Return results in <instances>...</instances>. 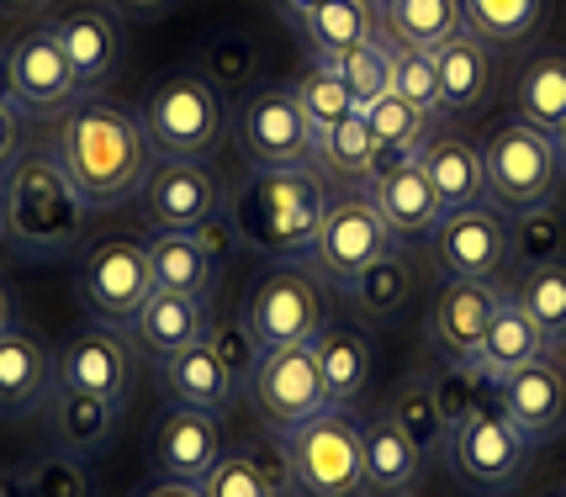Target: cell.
Segmentation results:
<instances>
[{
	"mask_svg": "<svg viewBox=\"0 0 566 497\" xmlns=\"http://www.w3.org/2000/svg\"><path fill=\"white\" fill-rule=\"evenodd\" d=\"M381 27L408 49H440L455 27H467V17H461V0H387Z\"/></svg>",
	"mask_w": 566,
	"mask_h": 497,
	"instance_id": "b9f144b4",
	"label": "cell"
},
{
	"mask_svg": "<svg viewBox=\"0 0 566 497\" xmlns=\"http://www.w3.org/2000/svg\"><path fill=\"white\" fill-rule=\"evenodd\" d=\"M53 154L91 212H112L127 197H138L148 170H154V149H148L138 112H127L123 101L106 96L74 101Z\"/></svg>",
	"mask_w": 566,
	"mask_h": 497,
	"instance_id": "6da1fadb",
	"label": "cell"
},
{
	"mask_svg": "<svg viewBox=\"0 0 566 497\" xmlns=\"http://www.w3.org/2000/svg\"><path fill=\"white\" fill-rule=\"evenodd\" d=\"M53 392V355L22 324L0 334V413H32Z\"/></svg>",
	"mask_w": 566,
	"mask_h": 497,
	"instance_id": "484cf974",
	"label": "cell"
},
{
	"mask_svg": "<svg viewBox=\"0 0 566 497\" xmlns=\"http://www.w3.org/2000/svg\"><path fill=\"white\" fill-rule=\"evenodd\" d=\"M434 53V75H440V112H471L493 85V49L471 32L455 27Z\"/></svg>",
	"mask_w": 566,
	"mask_h": 497,
	"instance_id": "4316f807",
	"label": "cell"
},
{
	"mask_svg": "<svg viewBox=\"0 0 566 497\" xmlns=\"http://www.w3.org/2000/svg\"><path fill=\"white\" fill-rule=\"evenodd\" d=\"M366 197H370V207L381 212V223L392 228L397 244L434 233V223L444 218V207H440V197H434V186H429V175H423L419 154L381 159L376 175L366 180Z\"/></svg>",
	"mask_w": 566,
	"mask_h": 497,
	"instance_id": "ac0fdd59",
	"label": "cell"
},
{
	"mask_svg": "<svg viewBox=\"0 0 566 497\" xmlns=\"http://www.w3.org/2000/svg\"><path fill=\"white\" fill-rule=\"evenodd\" d=\"M556 149H562V165H566V123L556 127Z\"/></svg>",
	"mask_w": 566,
	"mask_h": 497,
	"instance_id": "9f6ffc18",
	"label": "cell"
},
{
	"mask_svg": "<svg viewBox=\"0 0 566 497\" xmlns=\"http://www.w3.org/2000/svg\"><path fill=\"white\" fill-rule=\"evenodd\" d=\"M328 186L318 170H244L228 197V223L239 248H254L275 265H307L323 228Z\"/></svg>",
	"mask_w": 566,
	"mask_h": 497,
	"instance_id": "7a4b0ae2",
	"label": "cell"
},
{
	"mask_svg": "<svg viewBox=\"0 0 566 497\" xmlns=\"http://www.w3.org/2000/svg\"><path fill=\"white\" fill-rule=\"evenodd\" d=\"M53 32H59V43L70 53L74 101L101 96V85L117 75V64H123V27H117V17H106L96 6H80L70 17H59Z\"/></svg>",
	"mask_w": 566,
	"mask_h": 497,
	"instance_id": "44dd1931",
	"label": "cell"
},
{
	"mask_svg": "<svg viewBox=\"0 0 566 497\" xmlns=\"http://www.w3.org/2000/svg\"><path fill=\"white\" fill-rule=\"evenodd\" d=\"M0 106H22V101H17V80H11V59H6V49H0Z\"/></svg>",
	"mask_w": 566,
	"mask_h": 497,
	"instance_id": "f907efd6",
	"label": "cell"
},
{
	"mask_svg": "<svg viewBox=\"0 0 566 497\" xmlns=\"http://www.w3.org/2000/svg\"><path fill=\"white\" fill-rule=\"evenodd\" d=\"M133 497H201L197 482H175V476H154L148 487H138Z\"/></svg>",
	"mask_w": 566,
	"mask_h": 497,
	"instance_id": "681fc988",
	"label": "cell"
},
{
	"mask_svg": "<svg viewBox=\"0 0 566 497\" xmlns=\"http://www.w3.org/2000/svg\"><path fill=\"white\" fill-rule=\"evenodd\" d=\"M545 497H566V487H556V493H545Z\"/></svg>",
	"mask_w": 566,
	"mask_h": 497,
	"instance_id": "6f0895ef",
	"label": "cell"
},
{
	"mask_svg": "<svg viewBox=\"0 0 566 497\" xmlns=\"http://www.w3.org/2000/svg\"><path fill=\"white\" fill-rule=\"evenodd\" d=\"M244 70H249V49H239V43H218V49L201 59V75L212 80V85L218 80H239Z\"/></svg>",
	"mask_w": 566,
	"mask_h": 497,
	"instance_id": "7dc6e473",
	"label": "cell"
},
{
	"mask_svg": "<svg viewBox=\"0 0 566 497\" xmlns=\"http://www.w3.org/2000/svg\"><path fill=\"white\" fill-rule=\"evenodd\" d=\"M419 165L434 186L444 212H467V207H488V165H482V149L471 144L467 133L455 127H434V138L419 149Z\"/></svg>",
	"mask_w": 566,
	"mask_h": 497,
	"instance_id": "7402d4cb",
	"label": "cell"
},
{
	"mask_svg": "<svg viewBox=\"0 0 566 497\" xmlns=\"http://www.w3.org/2000/svg\"><path fill=\"white\" fill-rule=\"evenodd\" d=\"M123 11H133V17H154V11H165L170 0H117Z\"/></svg>",
	"mask_w": 566,
	"mask_h": 497,
	"instance_id": "f5cc1de1",
	"label": "cell"
},
{
	"mask_svg": "<svg viewBox=\"0 0 566 497\" xmlns=\"http://www.w3.org/2000/svg\"><path fill=\"white\" fill-rule=\"evenodd\" d=\"M387 248H397L392 228L381 223V212L370 207L366 186L360 191H334L328 207H323V228H318V244H313V271L318 281H334V286H349L355 275L376 265Z\"/></svg>",
	"mask_w": 566,
	"mask_h": 497,
	"instance_id": "30bf717a",
	"label": "cell"
},
{
	"mask_svg": "<svg viewBox=\"0 0 566 497\" xmlns=\"http://www.w3.org/2000/svg\"><path fill=\"white\" fill-rule=\"evenodd\" d=\"M376 165H381V149H376V138H370V127H366V117H360V112L323 133L318 175H334V180H345L349 191H360L370 175H376Z\"/></svg>",
	"mask_w": 566,
	"mask_h": 497,
	"instance_id": "60d3db41",
	"label": "cell"
},
{
	"mask_svg": "<svg viewBox=\"0 0 566 497\" xmlns=\"http://www.w3.org/2000/svg\"><path fill=\"white\" fill-rule=\"evenodd\" d=\"M323 0H281V11H286V17H296V22H302V17H307V11H318Z\"/></svg>",
	"mask_w": 566,
	"mask_h": 497,
	"instance_id": "db71d44e",
	"label": "cell"
},
{
	"mask_svg": "<svg viewBox=\"0 0 566 497\" xmlns=\"http://www.w3.org/2000/svg\"><path fill=\"white\" fill-rule=\"evenodd\" d=\"M148 271H154V292L212 302L222 265L197 244V233H154L148 239Z\"/></svg>",
	"mask_w": 566,
	"mask_h": 497,
	"instance_id": "f1b7e54d",
	"label": "cell"
},
{
	"mask_svg": "<svg viewBox=\"0 0 566 497\" xmlns=\"http://www.w3.org/2000/svg\"><path fill=\"white\" fill-rule=\"evenodd\" d=\"M218 461H222L218 413L170 402V408L159 413V423H154V472L175 476V482H197L201 487Z\"/></svg>",
	"mask_w": 566,
	"mask_h": 497,
	"instance_id": "d6986e66",
	"label": "cell"
},
{
	"mask_svg": "<svg viewBox=\"0 0 566 497\" xmlns=\"http://www.w3.org/2000/svg\"><path fill=\"white\" fill-rule=\"evenodd\" d=\"M233 138L249 170H318V133L292 85H260L233 112Z\"/></svg>",
	"mask_w": 566,
	"mask_h": 497,
	"instance_id": "52a82bcc",
	"label": "cell"
},
{
	"mask_svg": "<svg viewBox=\"0 0 566 497\" xmlns=\"http://www.w3.org/2000/svg\"><path fill=\"white\" fill-rule=\"evenodd\" d=\"M551 260H566V212L562 207L545 201V207L509 212V265L535 271V265H551Z\"/></svg>",
	"mask_w": 566,
	"mask_h": 497,
	"instance_id": "74e56055",
	"label": "cell"
},
{
	"mask_svg": "<svg viewBox=\"0 0 566 497\" xmlns=\"http://www.w3.org/2000/svg\"><path fill=\"white\" fill-rule=\"evenodd\" d=\"M0 497H91V476L74 455H43L22 472L0 476Z\"/></svg>",
	"mask_w": 566,
	"mask_h": 497,
	"instance_id": "7bdbcfd3",
	"label": "cell"
},
{
	"mask_svg": "<svg viewBox=\"0 0 566 497\" xmlns=\"http://www.w3.org/2000/svg\"><path fill=\"white\" fill-rule=\"evenodd\" d=\"M212 334V318H207V302L175 297V292H154L144 302V313L133 318V339L144 355L165 360V355H180V349L201 345Z\"/></svg>",
	"mask_w": 566,
	"mask_h": 497,
	"instance_id": "83f0119b",
	"label": "cell"
},
{
	"mask_svg": "<svg viewBox=\"0 0 566 497\" xmlns=\"http://www.w3.org/2000/svg\"><path fill=\"white\" fill-rule=\"evenodd\" d=\"M392 53H397L392 32H387V27H376L366 43L334 53V59H323V64H328V70L349 85L355 106H370L376 96H387V91H392Z\"/></svg>",
	"mask_w": 566,
	"mask_h": 497,
	"instance_id": "ab89813d",
	"label": "cell"
},
{
	"mask_svg": "<svg viewBox=\"0 0 566 497\" xmlns=\"http://www.w3.org/2000/svg\"><path fill=\"white\" fill-rule=\"evenodd\" d=\"M461 17L488 49H518L545 27L551 0H461Z\"/></svg>",
	"mask_w": 566,
	"mask_h": 497,
	"instance_id": "d590c367",
	"label": "cell"
},
{
	"mask_svg": "<svg viewBox=\"0 0 566 497\" xmlns=\"http://www.w3.org/2000/svg\"><path fill=\"white\" fill-rule=\"evenodd\" d=\"M53 381L127 408V392H133V349L123 345V328L96 324V328L70 334L59 345V355H53Z\"/></svg>",
	"mask_w": 566,
	"mask_h": 497,
	"instance_id": "2e32d148",
	"label": "cell"
},
{
	"mask_svg": "<svg viewBox=\"0 0 566 497\" xmlns=\"http://www.w3.org/2000/svg\"><path fill=\"white\" fill-rule=\"evenodd\" d=\"M138 123L154 159H207L228 133V106L201 70H175L144 96Z\"/></svg>",
	"mask_w": 566,
	"mask_h": 497,
	"instance_id": "277c9868",
	"label": "cell"
},
{
	"mask_svg": "<svg viewBox=\"0 0 566 497\" xmlns=\"http://www.w3.org/2000/svg\"><path fill=\"white\" fill-rule=\"evenodd\" d=\"M244 334L249 349H292L313 345L323 334V281L313 265H275L254 281L244 302Z\"/></svg>",
	"mask_w": 566,
	"mask_h": 497,
	"instance_id": "ba28073f",
	"label": "cell"
},
{
	"mask_svg": "<svg viewBox=\"0 0 566 497\" xmlns=\"http://www.w3.org/2000/svg\"><path fill=\"white\" fill-rule=\"evenodd\" d=\"M392 43H397V38H392ZM392 91L402 101L423 106V112H440V75H434V53L397 43V53H392ZM440 117H444V112H440Z\"/></svg>",
	"mask_w": 566,
	"mask_h": 497,
	"instance_id": "bcb514c9",
	"label": "cell"
},
{
	"mask_svg": "<svg viewBox=\"0 0 566 497\" xmlns=\"http://www.w3.org/2000/svg\"><path fill=\"white\" fill-rule=\"evenodd\" d=\"M154 366H159V387H165V398L180 402V408L222 413L228 402L239 398V376H233V366L222 360V349L212 345V339L180 349V355H165V360H154Z\"/></svg>",
	"mask_w": 566,
	"mask_h": 497,
	"instance_id": "603a6c76",
	"label": "cell"
},
{
	"mask_svg": "<svg viewBox=\"0 0 566 497\" xmlns=\"http://www.w3.org/2000/svg\"><path fill=\"white\" fill-rule=\"evenodd\" d=\"M541 355H551L541 339V328L530 324V313L518 307L514 286H509V297L497 302L493 324H488V339H482V349H476V366L493 376V381H503V376L524 371L530 360H541Z\"/></svg>",
	"mask_w": 566,
	"mask_h": 497,
	"instance_id": "f546056e",
	"label": "cell"
},
{
	"mask_svg": "<svg viewBox=\"0 0 566 497\" xmlns=\"http://www.w3.org/2000/svg\"><path fill=\"white\" fill-rule=\"evenodd\" d=\"M286 455H292V482L302 497H366L360 423L339 402H328L318 419L286 434Z\"/></svg>",
	"mask_w": 566,
	"mask_h": 497,
	"instance_id": "8992f818",
	"label": "cell"
},
{
	"mask_svg": "<svg viewBox=\"0 0 566 497\" xmlns=\"http://www.w3.org/2000/svg\"><path fill=\"white\" fill-rule=\"evenodd\" d=\"M345 292H349V302L366 313L370 324H392L397 313L413 302V271H408V254H402V244L387 248L376 265H366V271L355 275Z\"/></svg>",
	"mask_w": 566,
	"mask_h": 497,
	"instance_id": "e575fe53",
	"label": "cell"
},
{
	"mask_svg": "<svg viewBox=\"0 0 566 497\" xmlns=\"http://www.w3.org/2000/svg\"><path fill=\"white\" fill-rule=\"evenodd\" d=\"M313 360H318V376H323V392H328V402L349 408V402L366 392V381H370V345H366V334L323 324V334L313 339Z\"/></svg>",
	"mask_w": 566,
	"mask_h": 497,
	"instance_id": "1f68e13d",
	"label": "cell"
},
{
	"mask_svg": "<svg viewBox=\"0 0 566 497\" xmlns=\"http://www.w3.org/2000/svg\"><path fill=\"white\" fill-rule=\"evenodd\" d=\"M249 398L260 408V419L271 434H296L307 419H318L328 408V392H323L318 360H313V345H292V349H265L249 371Z\"/></svg>",
	"mask_w": 566,
	"mask_h": 497,
	"instance_id": "8fae6325",
	"label": "cell"
},
{
	"mask_svg": "<svg viewBox=\"0 0 566 497\" xmlns=\"http://www.w3.org/2000/svg\"><path fill=\"white\" fill-rule=\"evenodd\" d=\"M360 117H366L381 159L419 154L423 144L434 138V127H440V112H423V106H413V101H402L397 91H387V96H376L370 106H360Z\"/></svg>",
	"mask_w": 566,
	"mask_h": 497,
	"instance_id": "836d02e7",
	"label": "cell"
},
{
	"mask_svg": "<svg viewBox=\"0 0 566 497\" xmlns=\"http://www.w3.org/2000/svg\"><path fill=\"white\" fill-rule=\"evenodd\" d=\"M514 117L541 133H556L566 123V53H541L518 70Z\"/></svg>",
	"mask_w": 566,
	"mask_h": 497,
	"instance_id": "d6a6232c",
	"label": "cell"
},
{
	"mask_svg": "<svg viewBox=\"0 0 566 497\" xmlns=\"http://www.w3.org/2000/svg\"><path fill=\"white\" fill-rule=\"evenodd\" d=\"M360 455H366L370 497H408L423 482V466H429L419 445L387 413H370V423H360Z\"/></svg>",
	"mask_w": 566,
	"mask_h": 497,
	"instance_id": "d4e9b609",
	"label": "cell"
},
{
	"mask_svg": "<svg viewBox=\"0 0 566 497\" xmlns=\"http://www.w3.org/2000/svg\"><path fill=\"white\" fill-rule=\"evenodd\" d=\"M429 244L444 281H497V271L509 265V212H497L493 201L444 212Z\"/></svg>",
	"mask_w": 566,
	"mask_h": 497,
	"instance_id": "5bb4252c",
	"label": "cell"
},
{
	"mask_svg": "<svg viewBox=\"0 0 566 497\" xmlns=\"http://www.w3.org/2000/svg\"><path fill=\"white\" fill-rule=\"evenodd\" d=\"M201 497H286V493L249 461L244 450H222V461L201 482Z\"/></svg>",
	"mask_w": 566,
	"mask_h": 497,
	"instance_id": "f6af8a7d",
	"label": "cell"
},
{
	"mask_svg": "<svg viewBox=\"0 0 566 497\" xmlns=\"http://www.w3.org/2000/svg\"><path fill=\"white\" fill-rule=\"evenodd\" d=\"M11 80H17V101H22V112H59V106H70L74 101V70H70V53L59 43V32L49 27H32L22 32L11 49Z\"/></svg>",
	"mask_w": 566,
	"mask_h": 497,
	"instance_id": "ffe728a7",
	"label": "cell"
},
{
	"mask_svg": "<svg viewBox=\"0 0 566 497\" xmlns=\"http://www.w3.org/2000/svg\"><path fill=\"white\" fill-rule=\"evenodd\" d=\"M85 197L53 149H22L0 170V239L22 260H59L85 233Z\"/></svg>",
	"mask_w": 566,
	"mask_h": 497,
	"instance_id": "3957f363",
	"label": "cell"
},
{
	"mask_svg": "<svg viewBox=\"0 0 566 497\" xmlns=\"http://www.w3.org/2000/svg\"><path fill=\"white\" fill-rule=\"evenodd\" d=\"M497 408L535 450L551 445L566 429V366L556 355H541L524 371L503 376L497 381Z\"/></svg>",
	"mask_w": 566,
	"mask_h": 497,
	"instance_id": "e0dca14e",
	"label": "cell"
},
{
	"mask_svg": "<svg viewBox=\"0 0 566 497\" xmlns=\"http://www.w3.org/2000/svg\"><path fill=\"white\" fill-rule=\"evenodd\" d=\"M376 0H323L318 11H307L302 17V32H307V49L323 59H334V53L355 49V43H366L370 32H376Z\"/></svg>",
	"mask_w": 566,
	"mask_h": 497,
	"instance_id": "8d00e7d4",
	"label": "cell"
},
{
	"mask_svg": "<svg viewBox=\"0 0 566 497\" xmlns=\"http://www.w3.org/2000/svg\"><path fill=\"white\" fill-rule=\"evenodd\" d=\"M222 212V186L201 159H154L144 180L148 233H197Z\"/></svg>",
	"mask_w": 566,
	"mask_h": 497,
	"instance_id": "4fadbf2b",
	"label": "cell"
},
{
	"mask_svg": "<svg viewBox=\"0 0 566 497\" xmlns=\"http://www.w3.org/2000/svg\"><path fill=\"white\" fill-rule=\"evenodd\" d=\"M296 101H302V112H307V123H313V133H318V144H323V133L328 127H339L345 117H355L360 106H355V96H349V85L328 64H313L307 75L292 85Z\"/></svg>",
	"mask_w": 566,
	"mask_h": 497,
	"instance_id": "ee69618b",
	"label": "cell"
},
{
	"mask_svg": "<svg viewBox=\"0 0 566 497\" xmlns=\"http://www.w3.org/2000/svg\"><path fill=\"white\" fill-rule=\"evenodd\" d=\"M514 297H518V307L530 313V324L541 328L545 349H551V355L566 349V260H551V265L524 271L514 286Z\"/></svg>",
	"mask_w": 566,
	"mask_h": 497,
	"instance_id": "f35d334b",
	"label": "cell"
},
{
	"mask_svg": "<svg viewBox=\"0 0 566 497\" xmlns=\"http://www.w3.org/2000/svg\"><path fill=\"white\" fill-rule=\"evenodd\" d=\"M387 419L419 445L423 461H434V455H444V440H450V419H444L440 408V392H434V376L423 371H408L402 381L392 387V398H387V408H381Z\"/></svg>",
	"mask_w": 566,
	"mask_h": 497,
	"instance_id": "4dcf8cb0",
	"label": "cell"
},
{
	"mask_svg": "<svg viewBox=\"0 0 566 497\" xmlns=\"http://www.w3.org/2000/svg\"><path fill=\"white\" fill-rule=\"evenodd\" d=\"M530 455L535 445L518 434L514 423L503 419V408H476L467 419L450 429V440H444V461H450V472L461 476L467 487L488 497H503L514 493L524 472H530Z\"/></svg>",
	"mask_w": 566,
	"mask_h": 497,
	"instance_id": "9c48e42d",
	"label": "cell"
},
{
	"mask_svg": "<svg viewBox=\"0 0 566 497\" xmlns=\"http://www.w3.org/2000/svg\"><path fill=\"white\" fill-rule=\"evenodd\" d=\"M17 328V302H11V286L0 281V334H11Z\"/></svg>",
	"mask_w": 566,
	"mask_h": 497,
	"instance_id": "816d5d0a",
	"label": "cell"
},
{
	"mask_svg": "<svg viewBox=\"0 0 566 497\" xmlns=\"http://www.w3.org/2000/svg\"><path fill=\"white\" fill-rule=\"evenodd\" d=\"M154 297V271H148V244L138 239H106L85 254L80 265V302L85 313L106 328H133Z\"/></svg>",
	"mask_w": 566,
	"mask_h": 497,
	"instance_id": "7c38bea8",
	"label": "cell"
},
{
	"mask_svg": "<svg viewBox=\"0 0 566 497\" xmlns=\"http://www.w3.org/2000/svg\"><path fill=\"white\" fill-rule=\"evenodd\" d=\"M482 165H488V197H493L497 212L545 207V201H556L566 180L556 133H541V127L518 123V117H509L482 144Z\"/></svg>",
	"mask_w": 566,
	"mask_h": 497,
	"instance_id": "5b68a950",
	"label": "cell"
},
{
	"mask_svg": "<svg viewBox=\"0 0 566 497\" xmlns=\"http://www.w3.org/2000/svg\"><path fill=\"white\" fill-rule=\"evenodd\" d=\"M503 297L509 286L497 281H444V292L429 307V345L444 366H476V349L488 339V324Z\"/></svg>",
	"mask_w": 566,
	"mask_h": 497,
	"instance_id": "9a60e30c",
	"label": "cell"
},
{
	"mask_svg": "<svg viewBox=\"0 0 566 497\" xmlns=\"http://www.w3.org/2000/svg\"><path fill=\"white\" fill-rule=\"evenodd\" d=\"M43 419H49V434H53V450L59 455H96L112 434H117V419H123V402H106V398H91V392H74V387H59L53 381L49 402H43Z\"/></svg>",
	"mask_w": 566,
	"mask_h": 497,
	"instance_id": "cb8c5ba5",
	"label": "cell"
},
{
	"mask_svg": "<svg viewBox=\"0 0 566 497\" xmlns=\"http://www.w3.org/2000/svg\"><path fill=\"white\" fill-rule=\"evenodd\" d=\"M381 6H387V0H376V11H381Z\"/></svg>",
	"mask_w": 566,
	"mask_h": 497,
	"instance_id": "680465c9",
	"label": "cell"
},
{
	"mask_svg": "<svg viewBox=\"0 0 566 497\" xmlns=\"http://www.w3.org/2000/svg\"><path fill=\"white\" fill-rule=\"evenodd\" d=\"M38 6H49V0H0V11H38Z\"/></svg>",
	"mask_w": 566,
	"mask_h": 497,
	"instance_id": "11a10c76",
	"label": "cell"
},
{
	"mask_svg": "<svg viewBox=\"0 0 566 497\" xmlns=\"http://www.w3.org/2000/svg\"><path fill=\"white\" fill-rule=\"evenodd\" d=\"M27 149V112L22 106H0V170Z\"/></svg>",
	"mask_w": 566,
	"mask_h": 497,
	"instance_id": "c3c4849f",
	"label": "cell"
}]
</instances>
